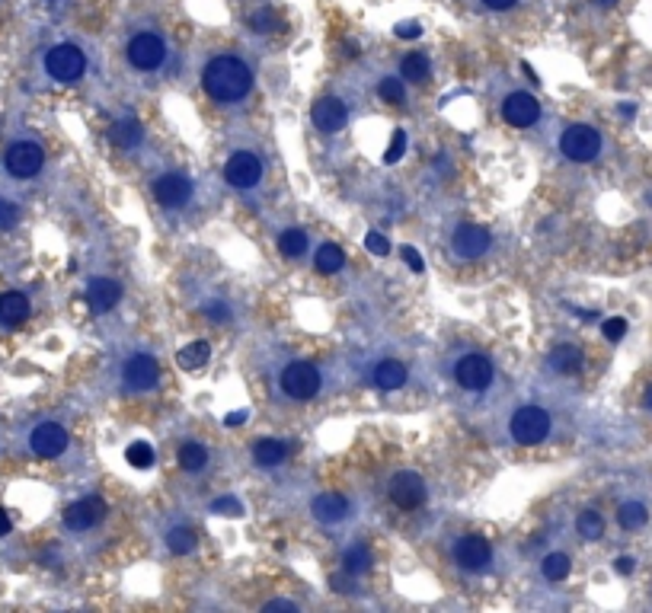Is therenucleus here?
<instances>
[{"label": "nucleus", "mask_w": 652, "mask_h": 613, "mask_svg": "<svg viewBox=\"0 0 652 613\" xmlns=\"http://www.w3.org/2000/svg\"><path fill=\"white\" fill-rule=\"evenodd\" d=\"M633 569H637V559H633V556L614 559V572H617V575H630Z\"/></svg>", "instance_id": "nucleus-49"}, {"label": "nucleus", "mask_w": 652, "mask_h": 613, "mask_svg": "<svg viewBox=\"0 0 652 613\" xmlns=\"http://www.w3.org/2000/svg\"><path fill=\"white\" fill-rule=\"evenodd\" d=\"M595 4H598V7H614L617 0H595Z\"/></svg>", "instance_id": "nucleus-55"}, {"label": "nucleus", "mask_w": 652, "mask_h": 613, "mask_svg": "<svg viewBox=\"0 0 652 613\" xmlns=\"http://www.w3.org/2000/svg\"><path fill=\"white\" fill-rule=\"evenodd\" d=\"M643 406L652 413V386H649V390H646V396H643Z\"/></svg>", "instance_id": "nucleus-54"}, {"label": "nucleus", "mask_w": 652, "mask_h": 613, "mask_svg": "<svg viewBox=\"0 0 652 613\" xmlns=\"http://www.w3.org/2000/svg\"><path fill=\"white\" fill-rule=\"evenodd\" d=\"M627 333V320L624 316H611V320L602 323V335L608 339V342H621Z\"/></svg>", "instance_id": "nucleus-41"}, {"label": "nucleus", "mask_w": 652, "mask_h": 613, "mask_svg": "<svg viewBox=\"0 0 652 613\" xmlns=\"http://www.w3.org/2000/svg\"><path fill=\"white\" fill-rule=\"evenodd\" d=\"M20 224V205L10 199H0V234H7Z\"/></svg>", "instance_id": "nucleus-40"}, {"label": "nucleus", "mask_w": 652, "mask_h": 613, "mask_svg": "<svg viewBox=\"0 0 652 613\" xmlns=\"http://www.w3.org/2000/svg\"><path fill=\"white\" fill-rule=\"evenodd\" d=\"M493 246V234L483 224H460L451 234V253L458 259H480Z\"/></svg>", "instance_id": "nucleus-13"}, {"label": "nucleus", "mask_w": 652, "mask_h": 613, "mask_svg": "<svg viewBox=\"0 0 652 613\" xmlns=\"http://www.w3.org/2000/svg\"><path fill=\"white\" fill-rule=\"evenodd\" d=\"M576 534L582 537V540H588V543H595V540H602L604 537V518L598 511H582L579 518H576Z\"/></svg>", "instance_id": "nucleus-33"}, {"label": "nucleus", "mask_w": 652, "mask_h": 613, "mask_svg": "<svg viewBox=\"0 0 652 613\" xmlns=\"http://www.w3.org/2000/svg\"><path fill=\"white\" fill-rule=\"evenodd\" d=\"M201 314L209 316L211 323H224V320H230L228 304H221V300H211V304H205V306H201Z\"/></svg>", "instance_id": "nucleus-43"}, {"label": "nucleus", "mask_w": 652, "mask_h": 613, "mask_svg": "<svg viewBox=\"0 0 652 613\" xmlns=\"http://www.w3.org/2000/svg\"><path fill=\"white\" fill-rule=\"evenodd\" d=\"M211 511H218V514H228V518H237V514L244 511V505H240V502H237V499H230V495H228V499H218L215 505H211Z\"/></svg>", "instance_id": "nucleus-45"}, {"label": "nucleus", "mask_w": 652, "mask_h": 613, "mask_svg": "<svg viewBox=\"0 0 652 613\" xmlns=\"http://www.w3.org/2000/svg\"><path fill=\"white\" fill-rule=\"evenodd\" d=\"M176 460H180V466L186 473H201L209 466V450L201 448L199 441H186L180 448V454H176Z\"/></svg>", "instance_id": "nucleus-29"}, {"label": "nucleus", "mask_w": 652, "mask_h": 613, "mask_svg": "<svg viewBox=\"0 0 652 613\" xmlns=\"http://www.w3.org/2000/svg\"><path fill=\"white\" fill-rule=\"evenodd\" d=\"M45 71L55 84H77L86 74V55L71 42L51 45L45 55Z\"/></svg>", "instance_id": "nucleus-4"}, {"label": "nucleus", "mask_w": 652, "mask_h": 613, "mask_svg": "<svg viewBox=\"0 0 652 613\" xmlns=\"http://www.w3.org/2000/svg\"><path fill=\"white\" fill-rule=\"evenodd\" d=\"M522 71H524V74H528V80H531V84H540V77H538V71H534V67H531V65H528V61H524V65H522Z\"/></svg>", "instance_id": "nucleus-53"}, {"label": "nucleus", "mask_w": 652, "mask_h": 613, "mask_svg": "<svg viewBox=\"0 0 652 613\" xmlns=\"http://www.w3.org/2000/svg\"><path fill=\"white\" fill-rule=\"evenodd\" d=\"M454 563H458V569L470 572V575L489 572V565H493V546H489L487 537L467 534L454 543Z\"/></svg>", "instance_id": "nucleus-7"}, {"label": "nucleus", "mask_w": 652, "mask_h": 613, "mask_svg": "<svg viewBox=\"0 0 652 613\" xmlns=\"http://www.w3.org/2000/svg\"><path fill=\"white\" fill-rule=\"evenodd\" d=\"M154 199L164 208H183L192 199V182L183 173H164V176L154 182Z\"/></svg>", "instance_id": "nucleus-18"}, {"label": "nucleus", "mask_w": 652, "mask_h": 613, "mask_svg": "<svg viewBox=\"0 0 652 613\" xmlns=\"http://www.w3.org/2000/svg\"><path fill=\"white\" fill-rule=\"evenodd\" d=\"M343 265H345V253L339 250L336 243H323V246H317L314 269L320 271V275H336V271H343Z\"/></svg>", "instance_id": "nucleus-27"}, {"label": "nucleus", "mask_w": 652, "mask_h": 613, "mask_svg": "<svg viewBox=\"0 0 652 613\" xmlns=\"http://www.w3.org/2000/svg\"><path fill=\"white\" fill-rule=\"evenodd\" d=\"M86 306L94 310V314H109L119 300H122V285L115 279H94L86 285Z\"/></svg>", "instance_id": "nucleus-19"}, {"label": "nucleus", "mask_w": 652, "mask_h": 613, "mask_svg": "<svg viewBox=\"0 0 652 613\" xmlns=\"http://www.w3.org/2000/svg\"><path fill=\"white\" fill-rule=\"evenodd\" d=\"M483 7L493 10V13H505V10H515L518 0H480Z\"/></svg>", "instance_id": "nucleus-48"}, {"label": "nucleus", "mask_w": 652, "mask_h": 613, "mask_svg": "<svg viewBox=\"0 0 652 613\" xmlns=\"http://www.w3.org/2000/svg\"><path fill=\"white\" fill-rule=\"evenodd\" d=\"M106 514H109V505L100 495H86V499H77L65 508V528L84 534V530H94L96 524H103Z\"/></svg>", "instance_id": "nucleus-10"}, {"label": "nucleus", "mask_w": 652, "mask_h": 613, "mask_svg": "<svg viewBox=\"0 0 652 613\" xmlns=\"http://www.w3.org/2000/svg\"><path fill=\"white\" fill-rule=\"evenodd\" d=\"M540 572H544L547 582H563L573 572V563H569L567 553H547L544 563H540Z\"/></svg>", "instance_id": "nucleus-36"}, {"label": "nucleus", "mask_w": 652, "mask_h": 613, "mask_svg": "<svg viewBox=\"0 0 652 613\" xmlns=\"http://www.w3.org/2000/svg\"><path fill=\"white\" fill-rule=\"evenodd\" d=\"M406 380H409L406 364L397 361V358H384V361L374 364V371H371V384L378 386V390H388V393L406 386Z\"/></svg>", "instance_id": "nucleus-21"}, {"label": "nucleus", "mask_w": 652, "mask_h": 613, "mask_svg": "<svg viewBox=\"0 0 652 613\" xmlns=\"http://www.w3.org/2000/svg\"><path fill=\"white\" fill-rule=\"evenodd\" d=\"M42 164H45V154L36 141H16V144H10L7 154H4V166H7V173L16 179H32L39 170H42Z\"/></svg>", "instance_id": "nucleus-8"}, {"label": "nucleus", "mask_w": 652, "mask_h": 613, "mask_svg": "<svg viewBox=\"0 0 652 613\" xmlns=\"http://www.w3.org/2000/svg\"><path fill=\"white\" fill-rule=\"evenodd\" d=\"M559 150L573 164H592L602 154V135L592 125H569L559 138Z\"/></svg>", "instance_id": "nucleus-6"}, {"label": "nucleus", "mask_w": 652, "mask_h": 613, "mask_svg": "<svg viewBox=\"0 0 652 613\" xmlns=\"http://www.w3.org/2000/svg\"><path fill=\"white\" fill-rule=\"evenodd\" d=\"M279 250L285 259H298L304 256V250H308V230L304 227H288L285 234L279 236Z\"/></svg>", "instance_id": "nucleus-34"}, {"label": "nucleus", "mask_w": 652, "mask_h": 613, "mask_svg": "<svg viewBox=\"0 0 652 613\" xmlns=\"http://www.w3.org/2000/svg\"><path fill=\"white\" fill-rule=\"evenodd\" d=\"M310 121H314V129L323 131V135H339L349 125V106L343 100H336V96H323L310 109Z\"/></svg>", "instance_id": "nucleus-16"}, {"label": "nucleus", "mask_w": 652, "mask_h": 613, "mask_svg": "<svg viewBox=\"0 0 652 613\" xmlns=\"http://www.w3.org/2000/svg\"><path fill=\"white\" fill-rule=\"evenodd\" d=\"M49 4H58V0H49Z\"/></svg>", "instance_id": "nucleus-56"}, {"label": "nucleus", "mask_w": 652, "mask_h": 613, "mask_svg": "<svg viewBox=\"0 0 652 613\" xmlns=\"http://www.w3.org/2000/svg\"><path fill=\"white\" fill-rule=\"evenodd\" d=\"M122 380H125V386H129L131 393L157 390V384H160V364H157V358H154V355H144V351L131 355L129 361H125Z\"/></svg>", "instance_id": "nucleus-12"}, {"label": "nucleus", "mask_w": 652, "mask_h": 613, "mask_svg": "<svg viewBox=\"0 0 652 613\" xmlns=\"http://www.w3.org/2000/svg\"><path fill=\"white\" fill-rule=\"evenodd\" d=\"M263 610L265 613H272V610H298V604H294V600H269Z\"/></svg>", "instance_id": "nucleus-50"}, {"label": "nucleus", "mask_w": 652, "mask_h": 613, "mask_svg": "<svg viewBox=\"0 0 652 613\" xmlns=\"http://www.w3.org/2000/svg\"><path fill=\"white\" fill-rule=\"evenodd\" d=\"M10 528H13V520H10L7 508H0V537H7Z\"/></svg>", "instance_id": "nucleus-52"}, {"label": "nucleus", "mask_w": 652, "mask_h": 613, "mask_svg": "<svg viewBox=\"0 0 652 613\" xmlns=\"http://www.w3.org/2000/svg\"><path fill=\"white\" fill-rule=\"evenodd\" d=\"M29 448L42 460H55V457H61L67 450V428L58 425V422H42V425L32 428Z\"/></svg>", "instance_id": "nucleus-15"}, {"label": "nucleus", "mask_w": 652, "mask_h": 613, "mask_svg": "<svg viewBox=\"0 0 652 613\" xmlns=\"http://www.w3.org/2000/svg\"><path fill=\"white\" fill-rule=\"evenodd\" d=\"M259 179H263V160L250 150H237L224 164V182L230 189H256Z\"/></svg>", "instance_id": "nucleus-9"}, {"label": "nucleus", "mask_w": 652, "mask_h": 613, "mask_svg": "<svg viewBox=\"0 0 652 613\" xmlns=\"http://www.w3.org/2000/svg\"><path fill=\"white\" fill-rule=\"evenodd\" d=\"M502 119L509 121L512 129H531V125L540 119L538 96L522 93V90H518V93H509L502 100Z\"/></svg>", "instance_id": "nucleus-17"}, {"label": "nucleus", "mask_w": 652, "mask_h": 613, "mask_svg": "<svg viewBox=\"0 0 652 613\" xmlns=\"http://www.w3.org/2000/svg\"><path fill=\"white\" fill-rule=\"evenodd\" d=\"M388 493H390V502H394L397 508H403V511H413V508L425 505V479L419 476V473H413V470H403V473H397V476L390 479Z\"/></svg>", "instance_id": "nucleus-14"}, {"label": "nucleus", "mask_w": 652, "mask_h": 613, "mask_svg": "<svg viewBox=\"0 0 652 613\" xmlns=\"http://www.w3.org/2000/svg\"><path fill=\"white\" fill-rule=\"evenodd\" d=\"M454 380H458V386H464V390L483 393L489 384H493V361H489L487 355H480V351H470V355L460 358L458 368H454Z\"/></svg>", "instance_id": "nucleus-11"}, {"label": "nucleus", "mask_w": 652, "mask_h": 613, "mask_svg": "<svg viewBox=\"0 0 652 613\" xmlns=\"http://www.w3.org/2000/svg\"><path fill=\"white\" fill-rule=\"evenodd\" d=\"M285 457H288L285 441H275V438H263V441H256V448H253V460H256V466H263V470L285 464Z\"/></svg>", "instance_id": "nucleus-25"}, {"label": "nucleus", "mask_w": 652, "mask_h": 613, "mask_svg": "<svg viewBox=\"0 0 652 613\" xmlns=\"http://www.w3.org/2000/svg\"><path fill=\"white\" fill-rule=\"evenodd\" d=\"M195 546H199L195 530H189V528H170L166 530V549H170L173 556H189Z\"/></svg>", "instance_id": "nucleus-32"}, {"label": "nucleus", "mask_w": 652, "mask_h": 613, "mask_svg": "<svg viewBox=\"0 0 652 613\" xmlns=\"http://www.w3.org/2000/svg\"><path fill=\"white\" fill-rule=\"evenodd\" d=\"M246 26H250L253 32H259V36H265V32H272V29L279 26V16H275V10L259 7V10H253V13L246 16Z\"/></svg>", "instance_id": "nucleus-38"}, {"label": "nucleus", "mask_w": 652, "mask_h": 613, "mask_svg": "<svg viewBox=\"0 0 652 613\" xmlns=\"http://www.w3.org/2000/svg\"><path fill=\"white\" fill-rule=\"evenodd\" d=\"M429 74H432V61L423 51H409L400 61V77L406 84H423V80H429Z\"/></svg>", "instance_id": "nucleus-26"}, {"label": "nucleus", "mask_w": 652, "mask_h": 613, "mask_svg": "<svg viewBox=\"0 0 652 613\" xmlns=\"http://www.w3.org/2000/svg\"><path fill=\"white\" fill-rule=\"evenodd\" d=\"M550 415H547V409L540 406H522L515 415H512L509 422V435L515 444H522V448H534V444L547 441L550 438Z\"/></svg>", "instance_id": "nucleus-3"}, {"label": "nucleus", "mask_w": 652, "mask_h": 613, "mask_svg": "<svg viewBox=\"0 0 652 613\" xmlns=\"http://www.w3.org/2000/svg\"><path fill=\"white\" fill-rule=\"evenodd\" d=\"M371 549L365 546V543H355V546H349L343 553V569L352 572V575H365V572H371Z\"/></svg>", "instance_id": "nucleus-31"}, {"label": "nucleus", "mask_w": 652, "mask_h": 613, "mask_svg": "<svg viewBox=\"0 0 652 613\" xmlns=\"http://www.w3.org/2000/svg\"><path fill=\"white\" fill-rule=\"evenodd\" d=\"M166 55H170V49H166L164 36L154 32V29H138L135 36L129 39V45H125V58H129V65L135 67V71H144V74L164 67Z\"/></svg>", "instance_id": "nucleus-2"}, {"label": "nucleus", "mask_w": 652, "mask_h": 613, "mask_svg": "<svg viewBox=\"0 0 652 613\" xmlns=\"http://www.w3.org/2000/svg\"><path fill=\"white\" fill-rule=\"evenodd\" d=\"M246 419H250V413H246V409H240V413H230L228 419H224V425H230V428H234V425H244Z\"/></svg>", "instance_id": "nucleus-51"}, {"label": "nucleus", "mask_w": 652, "mask_h": 613, "mask_svg": "<svg viewBox=\"0 0 652 613\" xmlns=\"http://www.w3.org/2000/svg\"><path fill=\"white\" fill-rule=\"evenodd\" d=\"M211 358V345L209 342H189L183 345L180 351H176V364H180L183 371H199V368H205Z\"/></svg>", "instance_id": "nucleus-28"}, {"label": "nucleus", "mask_w": 652, "mask_h": 613, "mask_svg": "<svg viewBox=\"0 0 652 613\" xmlns=\"http://www.w3.org/2000/svg\"><path fill=\"white\" fill-rule=\"evenodd\" d=\"M582 364H585V355H582L579 345L573 342H563L557 345V349L550 351V368L557 374H567V378H573V374L582 371Z\"/></svg>", "instance_id": "nucleus-23"}, {"label": "nucleus", "mask_w": 652, "mask_h": 613, "mask_svg": "<svg viewBox=\"0 0 652 613\" xmlns=\"http://www.w3.org/2000/svg\"><path fill=\"white\" fill-rule=\"evenodd\" d=\"M253 84L256 77H253L250 65L237 55H215L201 71V90L221 106L246 100L253 93Z\"/></svg>", "instance_id": "nucleus-1"}, {"label": "nucleus", "mask_w": 652, "mask_h": 613, "mask_svg": "<svg viewBox=\"0 0 652 613\" xmlns=\"http://www.w3.org/2000/svg\"><path fill=\"white\" fill-rule=\"evenodd\" d=\"M310 511H314V518L320 520V524H339V520L349 518L352 505H349V499H345V495L323 493V495H317V499L310 502Z\"/></svg>", "instance_id": "nucleus-20"}, {"label": "nucleus", "mask_w": 652, "mask_h": 613, "mask_svg": "<svg viewBox=\"0 0 652 613\" xmlns=\"http://www.w3.org/2000/svg\"><path fill=\"white\" fill-rule=\"evenodd\" d=\"M403 154H406V131H403V129H397L394 135H390L388 150H384V164H388V166L400 164V160H403Z\"/></svg>", "instance_id": "nucleus-39"}, {"label": "nucleus", "mask_w": 652, "mask_h": 613, "mask_svg": "<svg viewBox=\"0 0 652 613\" xmlns=\"http://www.w3.org/2000/svg\"><path fill=\"white\" fill-rule=\"evenodd\" d=\"M125 460H129L135 470H151V466L157 464V450H154L147 441H131L129 448H125Z\"/></svg>", "instance_id": "nucleus-35"}, {"label": "nucleus", "mask_w": 652, "mask_h": 613, "mask_svg": "<svg viewBox=\"0 0 652 613\" xmlns=\"http://www.w3.org/2000/svg\"><path fill=\"white\" fill-rule=\"evenodd\" d=\"M394 36L397 39H419V36H423V26H419V22H413V20L400 22V26L394 29Z\"/></svg>", "instance_id": "nucleus-47"}, {"label": "nucleus", "mask_w": 652, "mask_h": 613, "mask_svg": "<svg viewBox=\"0 0 652 613\" xmlns=\"http://www.w3.org/2000/svg\"><path fill=\"white\" fill-rule=\"evenodd\" d=\"M29 320V298L20 291H7L0 294V326H22Z\"/></svg>", "instance_id": "nucleus-22"}, {"label": "nucleus", "mask_w": 652, "mask_h": 613, "mask_svg": "<svg viewBox=\"0 0 652 613\" xmlns=\"http://www.w3.org/2000/svg\"><path fill=\"white\" fill-rule=\"evenodd\" d=\"M646 520H649V508H646L643 502H624V505L617 508V524L624 530L646 528Z\"/></svg>", "instance_id": "nucleus-30"}, {"label": "nucleus", "mask_w": 652, "mask_h": 613, "mask_svg": "<svg viewBox=\"0 0 652 613\" xmlns=\"http://www.w3.org/2000/svg\"><path fill=\"white\" fill-rule=\"evenodd\" d=\"M141 138H144V129H141V121L138 119H119V121L109 125V141H112L115 147L131 150V147L141 144Z\"/></svg>", "instance_id": "nucleus-24"}, {"label": "nucleus", "mask_w": 652, "mask_h": 613, "mask_svg": "<svg viewBox=\"0 0 652 613\" xmlns=\"http://www.w3.org/2000/svg\"><path fill=\"white\" fill-rule=\"evenodd\" d=\"M403 259H406V265L416 271V275H423L425 271V262H423V256H419L416 246H403Z\"/></svg>", "instance_id": "nucleus-46"}, {"label": "nucleus", "mask_w": 652, "mask_h": 613, "mask_svg": "<svg viewBox=\"0 0 652 613\" xmlns=\"http://www.w3.org/2000/svg\"><path fill=\"white\" fill-rule=\"evenodd\" d=\"M352 578H355L352 572H336V575H330V588L336 594H349L352 588H355V582H352Z\"/></svg>", "instance_id": "nucleus-44"}, {"label": "nucleus", "mask_w": 652, "mask_h": 613, "mask_svg": "<svg viewBox=\"0 0 652 613\" xmlns=\"http://www.w3.org/2000/svg\"><path fill=\"white\" fill-rule=\"evenodd\" d=\"M279 384H281V393H285V396L304 403V400H314L317 393H320L323 378L310 361H291L285 371H281Z\"/></svg>", "instance_id": "nucleus-5"}, {"label": "nucleus", "mask_w": 652, "mask_h": 613, "mask_svg": "<svg viewBox=\"0 0 652 613\" xmlns=\"http://www.w3.org/2000/svg\"><path fill=\"white\" fill-rule=\"evenodd\" d=\"M378 96L390 106H403L406 102V80L403 77H384L378 84Z\"/></svg>", "instance_id": "nucleus-37"}, {"label": "nucleus", "mask_w": 652, "mask_h": 613, "mask_svg": "<svg viewBox=\"0 0 652 613\" xmlns=\"http://www.w3.org/2000/svg\"><path fill=\"white\" fill-rule=\"evenodd\" d=\"M365 250L371 253V256H388L390 253V240L384 234H378V230H371V234H365Z\"/></svg>", "instance_id": "nucleus-42"}]
</instances>
